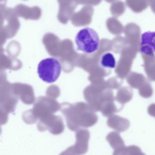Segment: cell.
<instances>
[{
    "label": "cell",
    "instance_id": "obj_11",
    "mask_svg": "<svg viewBox=\"0 0 155 155\" xmlns=\"http://www.w3.org/2000/svg\"><path fill=\"white\" fill-rule=\"evenodd\" d=\"M15 9V12L19 16L25 19L37 20L38 19V18L33 15H36L38 18L41 15V10L38 7L30 8L23 5H20L16 7Z\"/></svg>",
    "mask_w": 155,
    "mask_h": 155
},
{
    "label": "cell",
    "instance_id": "obj_7",
    "mask_svg": "<svg viewBox=\"0 0 155 155\" xmlns=\"http://www.w3.org/2000/svg\"><path fill=\"white\" fill-rule=\"evenodd\" d=\"M12 90L15 96L21 99L26 104L30 105L35 101L34 91L32 87L21 83H15L12 85Z\"/></svg>",
    "mask_w": 155,
    "mask_h": 155
},
{
    "label": "cell",
    "instance_id": "obj_17",
    "mask_svg": "<svg viewBox=\"0 0 155 155\" xmlns=\"http://www.w3.org/2000/svg\"><path fill=\"white\" fill-rule=\"evenodd\" d=\"M9 113L0 106V125H5L8 120Z\"/></svg>",
    "mask_w": 155,
    "mask_h": 155
},
{
    "label": "cell",
    "instance_id": "obj_1",
    "mask_svg": "<svg viewBox=\"0 0 155 155\" xmlns=\"http://www.w3.org/2000/svg\"><path fill=\"white\" fill-rule=\"evenodd\" d=\"M61 111L66 118L68 127L72 131L81 127H90L97 122L98 116L95 111L85 104L63 106Z\"/></svg>",
    "mask_w": 155,
    "mask_h": 155
},
{
    "label": "cell",
    "instance_id": "obj_3",
    "mask_svg": "<svg viewBox=\"0 0 155 155\" xmlns=\"http://www.w3.org/2000/svg\"><path fill=\"white\" fill-rule=\"evenodd\" d=\"M61 71V65L54 58H48L41 61L38 68L39 77L47 83H52L58 78Z\"/></svg>",
    "mask_w": 155,
    "mask_h": 155
},
{
    "label": "cell",
    "instance_id": "obj_5",
    "mask_svg": "<svg viewBox=\"0 0 155 155\" xmlns=\"http://www.w3.org/2000/svg\"><path fill=\"white\" fill-rule=\"evenodd\" d=\"M18 100L11 83L6 81L0 85V106L8 113H12L15 110Z\"/></svg>",
    "mask_w": 155,
    "mask_h": 155
},
{
    "label": "cell",
    "instance_id": "obj_2",
    "mask_svg": "<svg viewBox=\"0 0 155 155\" xmlns=\"http://www.w3.org/2000/svg\"><path fill=\"white\" fill-rule=\"evenodd\" d=\"M75 42L78 50L87 54H92L98 49L99 37L97 32L93 29L84 28L77 33Z\"/></svg>",
    "mask_w": 155,
    "mask_h": 155
},
{
    "label": "cell",
    "instance_id": "obj_18",
    "mask_svg": "<svg viewBox=\"0 0 155 155\" xmlns=\"http://www.w3.org/2000/svg\"><path fill=\"white\" fill-rule=\"evenodd\" d=\"M8 38L7 32L2 29H0V51H3L2 45L6 42V39Z\"/></svg>",
    "mask_w": 155,
    "mask_h": 155
},
{
    "label": "cell",
    "instance_id": "obj_10",
    "mask_svg": "<svg viewBox=\"0 0 155 155\" xmlns=\"http://www.w3.org/2000/svg\"><path fill=\"white\" fill-rule=\"evenodd\" d=\"M108 127L119 132H124L129 128L130 122L125 118L117 115H113L107 120Z\"/></svg>",
    "mask_w": 155,
    "mask_h": 155
},
{
    "label": "cell",
    "instance_id": "obj_13",
    "mask_svg": "<svg viewBox=\"0 0 155 155\" xmlns=\"http://www.w3.org/2000/svg\"><path fill=\"white\" fill-rule=\"evenodd\" d=\"M100 64L105 68H114L116 66V59L112 53L107 52L101 57Z\"/></svg>",
    "mask_w": 155,
    "mask_h": 155
},
{
    "label": "cell",
    "instance_id": "obj_20",
    "mask_svg": "<svg viewBox=\"0 0 155 155\" xmlns=\"http://www.w3.org/2000/svg\"><path fill=\"white\" fill-rule=\"evenodd\" d=\"M113 155H126V147L119 149L114 150Z\"/></svg>",
    "mask_w": 155,
    "mask_h": 155
},
{
    "label": "cell",
    "instance_id": "obj_12",
    "mask_svg": "<svg viewBox=\"0 0 155 155\" xmlns=\"http://www.w3.org/2000/svg\"><path fill=\"white\" fill-rule=\"evenodd\" d=\"M107 141L109 142L110 147L114 150L121 148L125 147L124 140L121 138L119 133L115 131H112L107 135Z\"/></svg>",
    "mask_w": 155,
    "mask_h": 155
},
{
    "label": "cell",
    "instance_id": "obj_8",
    "mask_svg": "<svg viewBox=\"0 0 155 155\" xmlns=\"http://www.w3.org/2000/svg\"><path fill=\"white\" fill-rule=\"evenodd\" d=\"M76 141L74 145L78 155L86 154L88 150V142L90 138L89 131L86 129H80L76 131Z\"/></svg>",
    "mask_w": 155,
    "mask_h": 155
},
{
    "label": "cell",
    "instance_id": "obj_16",
    "mask_svg": "<svg viewBox=\"0 0 155 155\" xmlns=\"http://www.w3.org/2000/svg\"><path fill=\"white\" fill-rule=\"evenodd\" d=\"M126 155H146L142 152L140 148L135 145L126 147Z\"/></svg>",
    "mask_w": 155,
    "mask_h": 155
},
{
    "label": "cell",
    "instance_id": "obj_15",
    "mask_svg": "<svg viewBox=\"0 0 155 155\" xmlns=\"http://www.w3.org/2000/svg\"><path fill=\"white\" fill-rule=\"evenodd\" d=\"M22 118L25 123L28 124H34L38 120V119L33 115L31 110L25 111L23 113Z\"/></svg>",
    "mask_w": 155,
    "mask_h": 155
},
{
    "label": "cell",
    "instance_id": "obj_4",
    "mask_svg": "<svg viewBox=\"0 0 155 155\" xmlns=\"http://www.w3.org/2000/svg\"><path fill=\"white\" fill-rule=\"evenodd\" d=\"M60 108L59 105L56 101L41 97L37 99L31 110L35 117L40 120L53 115Z\"/></svg>",
    "mask_w": 155,
    "mask_h": 155
},
{
    "label": "cell",
    "instance_id": "obj_6",
    "mask_svg": "<svg viewBox=\"0 0 155 155\" xmlns=\"http://www.w3.org/2000/svg\"><path fill=\"white\" fill-rule=\"evenodd\" d=\"M38 128L41 131L48 130L51 134L59 135L63 132L65 126L61 117L53 114L40 119Z\"/></svg>",
    "mask_w": 155,
    "mask_h": 155
},
{
    "label": "cell",
    "instance_id": "obj_14",
    "mask_svg": "<svg viewBox=\"0 0 155 155\" xmlns=\"http://www.w3.org/2000/svg\"><path fill=\"white\" fill-rule=\"evenodd\" d=\"M13 11L11 9H7L5 7H0V29H2V24H5L6 21L8 19Z\"/></svg>",
    "mask_w": 155,
    "mask_h": 155
},
{
    "label": "cell",
    "instance_id": "obj_9",
    "mask_svg": "<svg viewBox=\"0 0 155 155\" xmlns=\"http://www.w3.org/2000/svg\"><path fill=\"white\" fill-rule=\"evenodd\" d=\"M155 32L146 31L141 35L140 51L143 54L149 56L154 55Z\"/></svg>",
    "mask_w": 155,
    "mask_h": 155
},
{
    "label": "cell",
    "instance_id": "obj_21",
    "mask_svg": "<svg viewBox=\"0 0 155 155\" xmlns=\"http://www.w3.org/2000/svg\"><path fill=\"white\" fill-rule=\"evenodd\" d=\"M1 132H2V129L1 127H0V134H1Z\"/></svg>",
    "mask_w": 155,
    "mask_h": 155
},
{
    "label": "cell",
    "instance_id": "obj_19",
    "mask_svg": "<svg viewBox=\"0 0 155 155\" xmlns=\"http://www.w3.org/2000/svg\"><path fill=\"white\" fill-rule=\"evenodd\" d=\"M59 155H78L77 154L74 145L71 146L67 148L66 150L61 152Z\"/></svg>",
    "mask_w": 155,
    "mask_h": 155
}]
</instances>
